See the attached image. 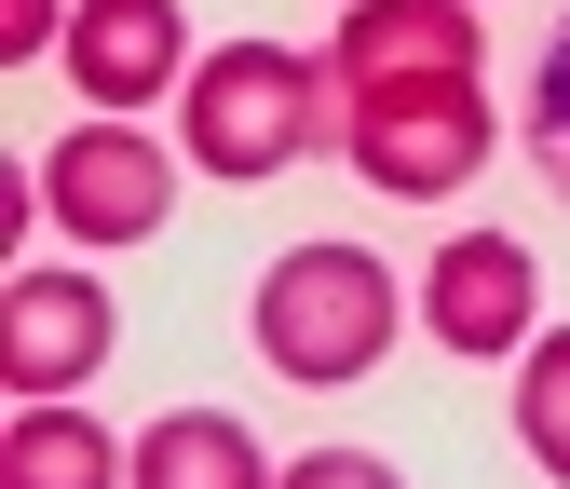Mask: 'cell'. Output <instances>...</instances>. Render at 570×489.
Listing matches in <instances>:
<instances>
[{
    "label": "cell",
    "mask_w": 570,
    "mask_h": 489,
    "mask_svg": "<svg viewBox=\"0 0 570 489\" xmlns=\"http://www.w3.org/2000/svg\"><path fill=\"white\" fill-rule=\"evenodd\" d=\"M0 489H136V449H109L82 408H14V436H0Z\"/></svg>",
    "instance_id": "30bf717a"
},
{
    "label": "cell",
    "mask_w": 570,
    "mask_h": 489,
    "mask_svg": "<svg viewBox=\"0 0 570 489\" xmlns=\"http://www.w3.org/2000/svg\"><path fill=\"white\" fill-rule=\"evenodd\" d=\"M272 489H407V476H394L381 449H313V462H285Z\"/></svg>",
    "instance_id": "4fadbf2b"
},
{
    "label": "cell",
    "mask_w": 570,
    "mask_h": 489,
    "mask_svg": "<svg viewBox=\"0 0 570 489\" xmlns=\"http://www.w3.org/2000/svg\"><path fill=\"white\" fill-rule=\"evenodd\" d=\"M109 340H122V313H109L96 272H14L0 286V381H14V408H55L68 381H96Z\"/></svg>",
    "instance_id": "5b68a950"
},
{
    "label": "cell",
    "mask_w": 570,
    "mask_h": 489,
    "mask_svg": "<svg viewBox=\"0 0 570 489\" xmlns=\"http://www.w3.org/2000/svg\"><path fill=\"white\" fill-rule=\"evenodd\" d=\"M41 204H55L68 245H150L177 218V150L109 123V109H82V136H55V164H41Z\"/></svg>",
    "instance_id": "277c9868"
},
{
    "label": "cell",
    "mask_w": 570,
    "mask_h": 489,
    "mask_svg": "<svg viewBox=\"0 0 570 489\" xmlns=\"http://www.w3.org/2000/svg\"><path fill=\"white\" fill-rule=\"evenodd\" d=\"M285 462H258V436L232 408H164L150 436H136V489H272Z\"/></svg>",
    "instance_id": "9c48e42d"
},
{
    "label": "cell",
    "mask_w": 570,
    "mask_h": 489,
    "mask_svg": "<svg viewBox=\"0 0 570 489\" xmlns=\"http://www.w3.org/2000/svg\"><path fill=\"white\" fill-rule=\"evenodd\" d=\"M177 150L204 177H285L299 150H340V82L326 55H285V41H218L177 82Z\"/></svg>",
    "instance_id": "6da1fadb"
},
{
    "label": "cell",
    "mask_w": 570,
    "mask_h": 489,
    "mask_svg": "<svg viewBox=\"0 0 570 489\" xmlns=\"http://www.w3.org/2000/svg\"><path fill=\"white\" fill-rule=\"evenodd\" d=\"M0 55H68V0H0Z\"/></svg>",
    "instance_id": "5bb4252c"
},
{
    "label": "cell",
    "mask_w": 570,
    "mask_h": 489,
    "mask_svg": "<svg viewBox=\"0 0 570 489\" xmlns=\"http://www.w3.org/2000/svg\"><path fill=\"white\" fill-rule=\"evenodd\" d=\"M530 300H543V272L517 232H462V245L421 258V326L449 354H530Z\"/></svg>",
    "instance_id": "52a82bcc"
},
{
    "label": "cell",
    "mask_w": 570,
    "mask_h": 489,
    "mask_svg": "<svg viewBox=\"0 0 570 489\" xmlns=\"http://www.w3.org/2000/svg\"><path fill=\"white\" fill-rule=\"evenodd\" d=\"M530 177L570 204V14L543 28V68H530Z\"/></svg>",
    "instance_id": "7c38bea8"
},
{
    "label": "cell",
    "mask_w": 570,
    "mask_h": 489,
    "mask_svg": "<svg viewBox=\"0 0 570 489\" xmlns=\"http://www.w3.org/2000/svg\"><path fill=\"white\" fill-rule=\"evenodd\" d=\"M517 449L570 489V326H543V340H530V368H517Z\"/></svg>",
    "instance_id": "8fae6325"
},
{
    "label": "cell",
    "mask_w": 570,
    "mask_h": 489,
    "mask_svg": "<svg viewBox=\"0 0 570 489\" xmlns=\"http://www.w3.org/2000/svg\"><path fill=\"white\" fill-rule=\"evenodd\" d=\"M503 136H489V96L475 82H394V96H340V164L394 190V204H449Z\"/></svg>",
    "instance_id": "3957f363"
},
{
    "label": "cell",
    "mask_w": 570,
    "mask_h": 489,
    "mask_svg": "<svg viewBox=\"0 0 570 489\" xmlns=\"http://www.w3.org/2000/svg\"><path fill=\"white\" fill-rule=\"evenodd\" d=\"M394 313H407V286L367 258V245H285L272 272H258V300H245V326H258V368L272 381H367L381 354H394Z\"/></svg>",
    "instance_id": "7a4b0ae2"
},
{
    "label": "cell",
    "mask_w": 570,
    "mask_h": 489,
    "mask_svg": "<svg viewBox=\"0 0 570 489\" xmlns=\"http://www.w3.org/2000/svg\"><path fill=\"white\" fill-rule=\"evenodd\" d=\"M326 82H340V96L475 82V0H353V14L326 28Z\"/></svg>",
    "instance_id": "8992f818"
},
{
    "label": "cell",
    "mask_w": 570,
    "mask_h": 489,
    "mask_svg": "<svg viewBox=\"0 0 570 489\" xmlns=\"http://www.w3.org/2000/svg\"><path fill=\"white\" fill-rule=\"evenodd\" d=\"M68 82H82V109L136 123L150 96L190 82V14L177 0H82V14H68Z\"/></svg>",
    "instance_id": "ba28073f"
}]
</instances>
